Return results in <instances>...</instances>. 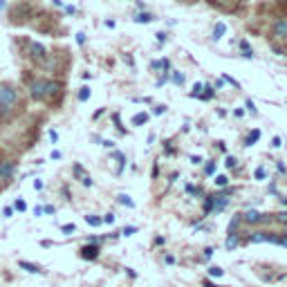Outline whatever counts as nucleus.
Masks as SVG:
<instances>
[{
  "instance_id": "nucleus-21",
  "label": "nucleus",
  "mask_w": 287,
  "mask_h": 287,
  "mask_svg": "<svg viewBox=\"0 0 287 287\" xmlns=\"http://www.w3.org/2000/svg\"><path fill=\"white\" fill-rule=\"evenodd\" d=\"M119 205H126V206H135V202H132V200H130V195L122 193V195H119Z\"/></svg>"
},
{
  "instance_id": "nucleus-33",
  "label": "nucleus",
  "mask_w": 287,
  "mask_h": 287,
  "mask_svg": "<svg viewBox=\"0 0 287 287\" xmlns=\"http://www.w3.org/2000/svg\"><path fill=\"white\" fill-rule=\"evenodd\" d=\"M103 222H106V224H112V222H115V213H108V215H103Z\"/></svg>"
},
{
  "instance_id": "nucleus-10",
  "label": "nucleus",
  "mask_w": 287,
  "mask_h": 287,
  "mask_svg": "<svg viewBox=\"0 0 287 287\" xmlns=\"http://www.w3.org/2000/svg\"><path fill=\"white\" fill-rule=\"evenodd\" d=\"M61 88H63V85H61L59 81H49V83H47V97H45V99L59 97V94H61Z\"/></svg>"
},
{
  "instance_id": "nucleus-32",
  "label": "nucleus",
  "mask_w": 287,
  "mask_h": 287,
  "mask_svg": "<svg viewBox=\"0 0 287 287\" xmlns=\"http://www.w3.org/2000/svg\"><path fill=\"white\" fill-rule=\"evenodd\" d=\"M283 146V139H281V137H274V139H272V148H281Z\"/></svg>"
},
{
  "instance_id": "nucleus-30",
  "label": "nucleus",
  "mask_w": 287,
  "mask_h": 287,
  "mask_svg": "<svg viewBox=\"0 0 287 287\" xmlns=\"http://www.w3.org/2000/svg\"><path fill=\"white\" fill-rule=\"evenodd\" d=\"M224 164H227V168H236L238 160H236V157H227V162H224Z\"/></svg>"
},
{
  "instance_id": "nucleus-17",
  "label": "nucleus",
  "mask_w": 287,
  "mask_h": 287,
  "mask_svg": "<svg viewBox=\"0 0 287 287\" xmlns=\"http://www.w3.org/2000/svg\"><path fill=\"white\" fill-rule=\"evenodd\" d=\"M238 243H240L238 234H229V238H227V243H224V245H227V249H236V247H238Z\"/></svg>"
},
{
  "instance_id": "nucleus-3",
  "label": "nucleus",
  "mask_w": 287,
  "mask_h": 287,
  "mask_svg": "<svg viewBox=\"0 0 287 287\" xmlns=\"http://www.w3.org/2000/svg\"><path fill=\"white\" fill-rule=\"evenodd\" d=\"M269 220H274V215L260 213V211H256V209L243 213V222H247V224H260V222H269Z\"/></svg>"
},
{
  "instance_id": "nucleus-22",
  "label": "nucleus",
  "mask_w": 287,
  "mask_h": 287,
  "mask_svg": "<svg viewBox=\"0 0 287 287\" xmlns=\"http://www.w3.org/2000/svg\"><path fill=\"white\" fill-rule=\"evenodd\" d=\"M85 222L90 224V227H99V224L103 222L101 218H94V215H85Z\"/></svg>"
},
{
  "instance_id": "nucleus-26",
  "label": "nucleus",
  "mask_w": 287,
  "mask_h": 287,
  "mask_svg": "<svg viewBox=\"0 0 287 287\" xmlns=\"http://www.w3.org/2000/svg\"><path fill=\"white\" fill-rule=\"evenodd\" d=\"M215 184H218V186H227L229 184V177L227 175H218V177H215Z\"/></svg>"
},
{
  "instance_id": "nucleus-47",
  "label": "nucleus",
  "mask_w": 287,
  "mask_h": 287,
  "mask_svg": "<svg viewBox=\"0 0 287 287\" xmlns=\"http://www.w3.org/2000/svg\"><path fill=\"white\" fill-rule=\"evenodd\" d=\"M278 5H283V7H287V0H276Z\"/></svg>"
},
{
  "instance_id": "nucleus-40",
  "label": "nucleus",
  "mask_w": 287,
  "mask_h": 287,
  "mask_svg": "<svg viewBox=\"0 0 287 287\" xmlns=\"http://www.w3.org/2000/svg\"><path fill=\"white\" fill-rule=\"evenodd\" d=\"M157 41H160V43H166V34H164V32H160V34H157Z\"/></svg>"
},
{
  "instance_id": "nucleus-12",
  "label": "nucleus",
  "mask_w": 287,
  "mask_h": 287,
  "mask_svg": "<svg viewBox=\"0 0 287 287\" xmlns=\"http://www.w3.org/2000/svg\"><path fill=\"white\" fill-rule=\"evenodd\" d=\"M260 135H263V132L258 130V128H256V130H251L247 137H245V146H253V144H256V141L260 139Z\"/></svg>"
},
{
  "instance_id": "nucleus-31",
  "label": "nucleus",
  "mask_w": 287,
  "mask_h": 287,
  "mask_svg": "<svg viewBox=\"0 0 287 287\" xmlns=\"http://www.w3.org/2000/svg\"><path fill=\"white\" fill-rule=\"evenodd\" d=\"M16 211H25V209H27V205H25V202H23V200H16Z\"/></svg>"
},
{
  "instance_id": "nucleus-4",
  "label": "nucleus",
  "mask_w": 287,
  "mask_h": 287,
  "mask_svg": "<svg viewBox=\"0 0 287 287\" xmlns=\"http://www.w3.org/2000/svg\"><path fill=\"white\" fill-rule=\"evenodd\" d=\"M272 36L276 41H287V18H276L272 23Z\"/></svg>"
},
{
  "instance_id": "nucleus-38",
  "label": "nucleus",
  "mask_w": 287,
  "mask_h": 287,
  "mask_svg": "<svg viewBox=\"0 0 287 287\" xmlns=\"http://www.w3.org/2000/svg\"><path fill=\"white\" fill-rule=\"evenodd\" d=\"M247 108H249V112H251V115H256V108H253V101H251V99H247Z\"/></svg>"
},
{
  "instance_id": "nucleus-44",
  "label": "nucleus",
  "mask_w": 287,
  "mask_h": 287,
  "mask_svg": "<svg viewBox=\"0 0 287 287\" xmlns=\"http://www.w3.org/2000/svg\"><path fill=\"white\" fill-rule=\"evenodd\" d=\"M211 256H213V249H205V258H211Z\"/></svg>"
},
{
  "instance_id": "nucleus-20",
  "label": "nucleus",
  "mask_w": 287,
  "mask_h": 287,
  "mask_svg": "<svg viewBox=\"0 0 287 287\" xmlns=\"http://www.w3.org/2000/svg\"><path fill=\"white\" fill-rule=\"evenodd\" d=\"M211 211H213V195H206V200H205V213L209 215Z\"/></svg>"
},
{
  "instance_id": "nucleus-23",
  "label": "nucleus",
  "mask_w": 287,
  "mask_h": 287,
  "mask_svg": "<svg viewBox=\"0 0 287 287\" xmlns=\"http://www.w3.org/2000/svg\"><path fill=\"white\" fill-rule=\"evenodd\" d=\"M213 94H215V90L211 88V85H205V92L200 94V97H202V99H211V97H213Z\"/></svg>"
},
{
  "instance_id": "nucleus-5",
  "label": "nucleus",
  "mask_w": 287,
  "mask_h": 287,
  "mask_svg": "<svg viewBox=\"0 0 287 287\" xmlns=\"http://www.w3.org/2000/svg\"><path fill=\"white\" fill-rule=\"evenodd\" d=\"M249 243H274L278 245V234H272V231H256V234L249 236Z\"/></svg>"
},
{
  "instance_id": "nucleus-7",
  "label": "nucleus",
  "mask_w": 287,
  "mask_h": 287,
  "mask_svg": "<svg viewBox=\"0 0 287 287\" xmlns=\"http://www.w3.org/2000/svg\"><path fill=\"white\" fill-rule=\"evenodd\" d=\"M30 54H32V59H36L39 63L47 61V52H45V47L41 43H30Z\"/></svg>"
},
{
  "instance_id": "nucleus-45",
  "label": "nucleus",
  "mask_w": 287,
  "mask_h": 287,
  "mask_svg": "<svg viewBox=\"0 0 287 287\" xmlns=\"http://www.w3.org/2000/svg\"><path fill=\"white\" fill-rule=\"evenodd\" d=\"M7 7V0H0V9H5Z\"/></svg>"
},
{
  "instance_id": "nucleus-8",
  "label": "nucleus",
  "mask_w": 287,
  "mask_h": 287,
  "mask_svg": "<svg viewBox=\"0 0 287 287\" xmlns=\"http://www.w3.org/2000/svg\"><path fill=\"white\" fill-rule=\"evenodd\" d=\"M74 175L79 177V182H81L83 186H92V177H90L88 173L83 170V166H81V164H74Z\"/></svg>"
},
{
  "instance_id": "nucleus-48",
  "label": "nucleus",
  "mask_w": 287,
  "mask_h": 287,
  "mask_svg": "<svg viewBox=\"0 0 287 287\" xmlns=\"http://www.w3.org/2000/svg\"><path fill=\"white\" fill-rule=\"evenodd\" d=\"M205 287H215V285H213V283H209V281H206V283H205Z\"/></svg>"
},
{
  "instance_id": "nucleus-35",
  "label": "nucleus",
  "mask_w": 287,
  "mask_h": 287,
  "mask_svg": "<svg viewBox=\"0 0 287 287\" xmlns=\"http://www.w3.org/2000/svg\"><path fill=\"white\" fill-rule=\"evenodd\" d=\"M211 5H215V7H222V5H227L229 0H209Z\"/></svg>"
},
{
  "instance_id": "nucleus-28",
  "label": "nucleus",
  "mask_w": 287,
  "mask_h": 287,
  "mask_svg": "<svg viewBox=\"0 0 287 287\" xmlns=\"http://www.w3.org/2000/svg\"><path fill=\"white\" fill-rule=\"evenodd\" d=\"M205 173H206V175H213V173H215V162H209V164L205 166Z\"/></svg>"
},
{
  "instance_id": "nucleus-34",
  "label": "nucleus",
  "mask_w": 287,
  "mask_h": 287,
  "mask_svg": "<svg viewBox=\"0 0 287 287\" xmlns=\"http://www.w3.org/2000/svg\"><path fill=\"white\" fill-rule=\"evenodd\" d=\"M63 231H65V234H74V231H77V227H74V224H65Z\"/></svg>"
},
{
  "instance_id": "nucleus-41",
  "label": "nucleus",
  "mask_w": 287,
  "mask_h": 287,
  "mask_svg": "<svg viewBox=\"0 0 287 287\" xmlns=\"http://www.w3.org/2000/svg\"><path fill=\"white\" fill-rule=\"evenodd\" d=\"M164 112H166L164 106H157V108H155V115H164Z\"/></svg>"
},
{
  "instance_id": "nucleus-18",
  "label": "nucleus",
  "mask_w": 287,
  "mask_h": 287,
  "mask_svg": "<svg viewBox=\"0 0 287 287\" xmlns=\"http://www.w3.org/2000/svg\"><path fill=\"white\" fill-rule=\"evenodd\" d=\"M153 20H155L153 14H137L135 16V23H153Z\"/></svg>"
},
{
  "instance_id": "nucleus-46",
  "label": "nucleus",
  "mask_w": 287,
  "mask_h": 287,
  "mask_svg": "<svg viewBox=\"0 0 287 287\" xmlns=\"http://www.w3.org/2000/svg\"><path fill=\"white\" fill-rule=\"evenodd\" d=\"M52 2H54L56 7H63V2H61V0H52Z\"/></svg>"
},
{
  "instance_id": "nucleus-9",
  "label": "nucleus",
  "mask_w": 287,
  "mask_h": 287,
  "mask_svg": "<svg viewBox=\"0 0 287 287\" xmlns=\"http://www.w3.org/2000/svg\"><path fill=\"white\" fill-rule=\"evenodd\" d=\"M99 256V247L97 245H83L81 247V258H85V260H94V258Z\"/></svg>"
},
{
  "instance_id": "nucleus-14",
  "label": "nucleus",
  "mask_w": 287,
  "mask_h": 287,
  "mask_svg": "<svg viewBox=\"0 0 287 287\" xmlns=\"http://www.w3.org/2000/svg\"><path fill=\"white\" fill-rule=\"evenodd\" d=\"M240 52H243L245 59H253V52H251V47H249L247 41H240Z\"/></svg>"
},
{
  "instance_id": "nucleus-25",
  "label": "nucleus",
  "mask_w": 287,
  "mask_h": 287,
  "mask_svg": "<svg viewBox=\"0 0 287 287\" xmlns=\"http://www.w3.org/2000/svg\"><path fill=\"white\" fill-rule=\"evenodd\" d=\"M90 99V88H81V92H79V101H88Z\"/></svg>"
},
{
  "instance_id": "nucleus-49",
  "label": "nucleus",
  "mask_w": 287,
  "mask_h": 287,
  "mask_svg": "<svg viewBox=\"0 0 287 287\" xmlns=\"http://www.w3.org/2000/svg\"><path fill=\"white\" fill-rule=\"evenodd\" d=\"M281 202H283V205H285V206H287V198H281Z\"/></svg>"
},
{
  "instance_id": "nucleus-19",
  "label": "nucleus",
  "mask_w": 287,
  "mask_h": 287,
  "mask_svg": "<svg viewBox=\"0 0 287 287\" xmlns=\"http://www.w3.org/2000/svg\"><path fill=\"white\" fill-rule=\"evenodd\" d=\"M253 177H256V180H267V170H265V166H258V168L253 170Z\"/></svg>"
},
{
  "instance_id": "nucleus-42",
  "label": "nucleus",
  "mask_w": 287,
  "mask_h": 287,
  "mask_svg": "<svg viewBox=\"0 0 287 287\" xmlns=\"http://www.w3.org/2000/svg\"><path fill=\"white\" fill-rule=\"evenodd\" d=\"M276 170H278V173H285V164H278V162H276Z\"/></svg>"
},
{
  "instance_id": "nucleus-15",
  "label": "nucleus",
  "mask_w": 287,
  "mask_h": 287,
  "mask_svg": "<svg viewBox=\"0 0 287 287\" xmlns=\"http://www.w3.org/2000/svg\"><path fill=\"white\" fill-rule=\"evenodd\" d=\"M148 122V115L146 112H137L135 117H132V126H141V123Z\"/></svg>"
},
{
  "instance_id": "nucleus-29",
  "label": "nucleus",
  "mask_w": 287,
  "mask_h": 287,
  "mask_svg": "<svg viewBox=\"0 0 287 287\" xmlns=\"http://www.w3.org/2000/svg\"><path fill=\"white\" fill-rule=\"evenodd\" d=\"M209 274H211V276H213V278H220L224 272H222V269H220V267H211V269H209Z\"/></svg>"
},
{
  "instance_id": "nucleus-39",
  "label": "nucleus",
  "mask_w": 287,
  "mask_h": 287,
  "mask_svg": "<svg viewBox=\"0 0 287 287\" xmlns=\"http://www.w3.org/2000/svg\"><path fill=\"white\" fill-rule=\"evenodd\" d=\"M49 139L56 141V139H59V132H56V130H49Z\"/></svg>"
},
{
  "instance_id": "nucleus-37",
  "label": "nucleus",
  "mask_w": 287,
  "mask_h": 287,
  "mask_svg": "<svg viewBox=\"0 0 287 287\" xmlns=\"http://www.w3.org/2000/svg\"><path fill=\"white\" fill-rule=\"evenodd\" d=\"M77 43H79V45L85 43V34H83V32H79V34H77Z\"/></svg>"
},
{
  "instance_id": "nucleus-13",
  "label": "nucleus",
  "mask_w": 287,
  "mask_h": 287,
  "mask_svg": "<svg viewBox=\"0 0 287 287\" xmlns=\"http://www.w3.org/2000/svg\"><path fill=\"white\" fill-rule=\"evenodd\" d=\"M224 32H227V25H224V23H218V25H215V30H213V41H220V39H222Z\"/></svg>"
},
{
  "instance_id": "nucleus-1",
  "label": "nucleus",
  "mask_w": 287,
  "mask_h": 287,
  "mask_svg": "<svg viewBox=\"0 0 287 287\" xmlns=\"http://www.w3.org/2000/svg\"><path fill=\"white\" fill-rule=\"evenodd\" d=\"M16 103H18V92H16V88L11 83H2V85H0V110L11 112Z\"/></svg>"
},
{
  "instance_id": "nucleus-11",
  "label": "nucleus",
  "mask_w": 287,
  "mask_h": 287,
  "mask_svg": "<svg viewBox=\"0 0 287 287\" xmlns=\"http://www.w3.org/2000/svg\"><path fill=\"white\" fill-rule=\"evenodd\" d=\"M32 14H34V9H32V5H27V2H23V5L16 9V16H23L20 20H27Z\"/></svg>"
},
{
  "instance_id": "nucleus-16",
  "label": "nucleus",
  "mask_w": 287,
  "mask_h": 287,
  "mask_svg": "<svg viewBox=\"0 0 287 287\" xmlns=\"http://www.w3.org/2000/svg\"><path fill=\"white\" fill-rule=\"evenodd\" d=\"M20 267H23V269H27V272H30V274H41V267H39V265H32V263H25V260H20Z\"/></svg>"
},
{
  "instance_id": "nucleus-43",
  "label": "nucleus",
  "mask_w": 287,
  "mask_h": 287,
  "mask_svg": "<svg viewBox=\"0 0 287 287\" xmlns=\"http://www.w3.org/2000/svg\"><path fill=\"white\" fill-rule=\"evenodd\" d=\"M34 189L41 191V189H43V182H41V180H34Z\"/></svg>"
},
{
  "instance_id": "nucleus-24",
  "label": "nucleus",
  "mask_w": 287,
  "mask_h": 287,
  "mask_svg": "<svg viewBox=\"0 0 287 287\" xmlns=\"http://www.w3.org/2000/svg\"><path fill=\"white\" fill-rule=\"evenodd\" d=\"M274 220H276V222H281V224H287V211L276 213V215H274Z\"/></svg>"
},
{
  "instance_id": "nucleus-27",
  "label": "nucleus",
  "mask_w": 287,
  "mask_h": 287,
  "mask_svg": "<svg viewBox=\"0 0 287 287\" xmlns=\"http://www.w3.org/2000/svg\"><path fill=\"white\" fill-rule=\"evenodd\" d=\"M173 83H177V85H182V83H184V74H180V72H173Z\"/></svg>"
},
{
  "instance_id": "nucleus-36",
  "label": "nucleus",
  "mask_w": 287,
  "mask_h": 287,
  "mask_svg": "<svg viewBox=\"0 0 287 287\" xmlns=\"http://www.w3.org/2000/svg\"><path fill=\"white\" fill-rule=\"evenodd\" d=\"M135 231H137L135 227H126V229H123V231H122V234H123V236H132V234H135Z\"/></svg>"
},
{
  "instance_id": "nucleus-6",
  "label": "nucleus",
  "mask_w": 287,
  "mask_h": 287,
  "mask_svg": "<svg viewBox=\"0 0 287 287\" xmlns=\"http://www.w3.org/2000/svg\"><path fill=\"white\" fill-rule=\"evenodd\" d=\"M16 170V162L14 160H5L0 162V180H11Z\"/></svg>"
},
{
  "instance_id": "nucleus-2",
  "label": "nucleus",
  "mask_w": 287,
  "mask_h": 287,
  "mask_svg": "<svg viewBox=\"0 0 287 287\" xmlns=\"http://www.w3.org/2000/svg\"><path fill=\"white\" fill-rule=\"evenodd\" d=\"M47 83L49 81H45V79H36V81L30 85L32 99H36V101H43V99L47 97Z\"/></svg>"
}]
</instances>
